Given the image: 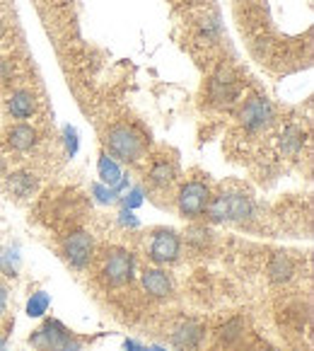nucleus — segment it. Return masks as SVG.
<instances>
[{"instance_id":"nucleus-30","label":"nucleus","mask_w":314,"mask_h":351,"mask_svg":"<svg viewBox=\"0 0 314 351\" xmlns=\"http://www.w3.org/2000/svg\"><path fill=\"white\" fill-rule=\"evenodd\" d=\"M261 351H276V349H261Z\"/></svg>"},{"instance_id":"nucleus-14","label":"nucleus","mask_w":314,"mask_h":351,"mask_svg":"<svg viewBox=\"0 0 314 351\" xmlns=\"http://www.w3.org/2000/svg\"><path fill=\"white\" fill-rule=\"evenodd\" d=\"M176 177V167L172 160L167 158H160V160H155L153 167H150V184L153 186H170Z\"/></svg>"},{"instance_id":"nucleus-12","label":"nucleus","mask_w":314,"mask_h":351,"mask_svg":"<svg viewBox=\"0 0 314 351\" xmlns=\"http://www.w3.org/2000/svg\"><path fill=\"white\" fill-rule=\"evenodd\" d=\"M143 286L155 298H167L172 293V281L162 269H145L143 271Z\"/></svg>"},{"instance_id":"nucleus-10","label":"nucleus","mask_w":314,"mask_h":351,"mask_svg":"<svg viewBox=\"0 0 314 351\" xmlns=\"http://www.w3.org/2000/svg\"><path fill=\"white\" fill-rule=\"evenodd\" d=\"M5 107L12 119H29L31 114L36 112V97L29 90H15V93H10V97H8Z\"/></svg>"},{"instance_id":"nucleus-20","label":"nucleus","mask_w":314,"mask_h":351,"mask_svg":"<svg viewBox=\"0 0 314 351\" xmlns=\"http://www.w3.org/2000/svg\"><path fill=\"white\" fill-rule=\"evenodd\" d=\"M0 267H3V271H5L8 276H15L17 274V267H20V254H12L10 259V252H3L0 254Z\"/></svg>"},{"instance_id":"nucleus-23","label":"nucleus","mask_w":314,"mask_h":351,"mask_svg":"<svg viewBox=\"0 0 314 351\" xmlns=\"http://www.w3.org/2000/svg\"><path fill=\"white\" fill-rule=\"evenodd\" d=\"M5 303H8V289L3 286V281H0V317L5 313Z\"/></svg>"},{"instance_id":"nucleus-11","label":"nucleus","mask_w":314,"mask_h":351,"mask_svg":"<svg viewBox=\"0 0 314 351\" xmlns=\"http://www.w3.org/2000/svg\"><path fill=\"white\" fill-rule=\"evenodd\" d=\"M36 138H39V134H36V129L29 124H15V126H10L5 134V143L10 145L12 150H17V153L31 150L36 145Z\"/></svg>"},{"instance_id":"nucleus-24","label":"nucleus","mask_w":314,"mask_h":351,"mask_svg":"<svg viewBox=\"0 0 314 351\" xmlns=\"http://www.w3.org/2000/svg\"><path fill=\"white\" fill-rule=\"evenodd\" d=\"M121 221L129 223V226H138V221H135L133 213H131V211H124V213H121Z\"/></svg>"},{"instance_id":"nucleus-2","label":"nucleus","mask_w":314,"mask_h":351,"mask_svg":"<svg viewBox=\"0 0 314 351\" xmlns=\"http://www.w3.org/2000/svg\"><path fill=\"white\" fill-rule=\"evenodd\" d=\"M104 143H107L109 153H114L121 160H140L148 150V138H145L140 131H135L129 124H114L107 129L104 136Z\"/></svg>"},{"instance_id":"nucleus-1","label":"nucleus","mask_w":314,"mask_h":351,"mask_svg":"<svg viewBox=\"0 0 314 351\" xmlns=\"http://www.w3.org/2000/svg\"><path fill=\"white\" fill-rule=\"evenodd\" d=\"M203 213L213 223H222V221L244 223L252 218L254 202L249 194H242V191H227V194H218V197L208 199V206Z\"/></svg>"},{"instance_id":"nucleus-15","label":"nucleus","mask_w":314,"mask_h":351,"mask_svg":"<svg viewBox=\"0 0 314 351\" xmlns=\"http://www.w3.org/2000/svg\"><path fill=\"white\" fill-rule=\"evenodd\" d=\"M302 143H304V134H302V129L295 124L285 126L283 134H280V138H278L280 153H285V155H298L300 150H302Z\"/></svg>"},{"instance_id":"nucleus-3","label":"nucleus","mask_w":314,"mask_h":351,"mask_svg":"<svg viewBox=\"0 0 314 351\" xmlns=\"http://www.w3.org/2000/svg\"><path fill=\"white\" fill-rule=\"evenodd\" d=\"M29 341L36 351H80L83 349V341L77 339L75 335H70L58 320L44 322V325L29 337Z\"/></svg>"},{"instance_id":"nucleus-26","label":"nucleus","mask_w":314,"mask_h":351,"mask_svg":"<svg viewBox=\"0 0 314 351\" xmlns=\"http://www.w3.org/2000/svg\"><path fill=\"white\" fill-rule=\"evenodd\" d=\"M126 351H148V349H143V346H138L135 341H126Z\"/></svg>"},{"instance_id":"nucleus-29","label":"nucleus","mask_w":314,"mask_h":351,"mask_svg":"<svg viewBox=\"0 0 314 351\" xmlns=\"http://www.w3.org/2000/svg\"><path fill=\"white\" fill-rule=\"evenodd\" d=\"M0 170H3V158H0Z\"/></svg>"},{"instance_id":"nucleus-25","label":"nucleus","mask_w":314,"mask_h":351,"mask_svg":"<svg viewBox=\"0 0 314 351\" xmlns=\"http://www.w3.org/2000/svg\"><path fill=\"white\" fill-rule=\"evenodd\" d=\"M140 202H143V197H140V191L135 189L133 194H131V202H126V204H129V206H138Z\"/></svg>"},{"instance_id":"nucleus-17","label":"nucleus","mask_w":314,"mask_h":351,"mask_svg":"<svg viewBox=\"0 0 314 351\" xmlns=\"http://www.w3.org/2000/svg\"><path fill=\"white\" fill-rule=\"evenodd\" d=\"M99 177H102L104 184H109L114 189V186L121 182V177L124 175H121V167L116 165L109 155H102V158H99Z\"/></svg>"},{"instance_id":"nucleus-6","label":"nucleus","mask_w":314,"mask_h":351,"mask_svg":"<svg viewBox=\"0 0 314 351\" xmlns=\"http://www.w3.org/2000/svg\"><path fill=\"white\" fill-rule=\"evenodd\" d=\"M63 254H66L68 264H70L73 269H85L92 262V254H94L92 235L85 230L70 232V235L63 240Z\"/></svg>"},{"instance_id":"nucleus-22","label":"nucleus","mask_w":314,"mask_h":351,"mask_svg":"<svg viewBox=\"0 0 314 351\" xmlns=\"http://www.w3.org/2000/svg\"><path fill=\"white\" fill-rule=\"evenodd\" d=\"M10 75H12V66L8 61H3V58H0V83H5Z\"/></svg>"},{"instance_id":"nucleus-8","label":"nucleus","mask_w":314,"mask_h":351,"mask_svg":"<svg viewBox=\"0 0 314 351\" xmlns=\"http://www.w3.org/2000/svg\"><path fill=\"white\" fill-rule=\"evenodd\" d=\"M239 97L237 77L232 75L230 68H220L211 80V99L215 107H230Z\"/></svg>"},{"instance_id":"nucleus-27","label":"nucleus","mask_w":314,"mask_h":351,"mask_svg":"<svg viewBox=\"0 0 314 351\" xmlns=\"http://www.w3.org/2000/svg\"><path fill=\"white\" fill-rule=\"evenodd\" d=\"M0 351H8V349H5V344H3V341H0Z\"/></svg>"},{"instance_id":"nucleus-21","label":"nucleus","mask_w":314,"mask_h":351,"mask_svg":"<svg viewBox=\"0 0 314 351\" xmlns=\"http://www.w3.org/2000/svg\"><path fill=\"white\" fill-rule=\"evenodd\" d=\"M94 194L99 197V202H104V204H109V202H114V189H104V186H94Z\"/></svg>"},{"instance_id":"nucleus-9","label":"nucleus","mask_w":314,"mask_h":351,"mask_svg":"<svg viewBox=\"0 0 314 351\" xmlns=\"http://www.w3.org/2000/svg\"><path fill=\"white\" fill-rule=\"evenodd\" d=\"M179 250H181V240L174 230H155L153 235V243H150V257L153 262L157 264H167V262H174L179 257Z\"/></svg>"},{"instance_id":"nucleus-18","label":"nucleus","mask_w":314,"mask_h":351,"mask_svg":"<svg viewBox=\"0 0 314 351\" xmlns=\"http://www.w3.org/2000/svg\"><path fill=\"white\" fill-rule=\"evenodd\" d=\"M8 184H10V189L15 191L17 197H29L31 189L36 186V182L34 175H29V172H17V175H10Z\"/></svg>"},{"instance_id":"nucleus-7","label":"nucleus","mask_w":314,"mask_h":351,"mask_svg":"<svg viewBox=\"0 0 314 351\" xmlns=\"http://www.w3.org/2000/svg\"><path fill=\"white\" fill-rule=\"evenodd\" d=\"M102 276L109 286H121L131 281V276H133V254L126 252V250H114L104 262Z\"/></svg>"},{"instance_id":"nucleus-13","label":"nucleus","mask_w":314,"mask_h":351,"mask_svg":"<svg viewBox=\"0 0 314 351\" xmlns=\"http://www.w3.org/2000/svg\"><path fill=\"white\" fill-rule=\"evenodd\" d=\"M203 337V327L198 322H184V325L176 327V332L172 335V341H174L179 349H194Z\"/></svg>"},{"instance_id":"nucleus-28","label":"nucleus","mask_w":314,"mask_h":351,"mask_svg":"<svg viewBox=\"0 0 314 351\" xmlns=\"http://www.w3.org/2000/svg\"><path fill=\"white\" fill-rule=\"evenodd\" d=\"M150 351H162V349H157V346H153V349H150Z\"/></svg>"},{"instance_id":"nucleus-4","label":"nucleus","mask_w":314,"mask_h":351,"mask_svg":"<svg viewBox=\"0 0 314 351\" xmlns=\"http://www.w3.org/2000/svg\"><path fill=\"white\" fill-rule=\"evenodd\" d=\"M276 119V109L268 102L266 97H252L242 104L239 109V124L244 126L252 134H259V131H266L268 126Z\"/></svg>"},{"instance_id":"nucleus-19","label":"nucleus","mask_w":314,"mask_h":351,"mask_svg":"<svg viewBox=\"0 0 314 351\" xmlns=\"http://www.w3.org/2000/svg\"><path fill=\"white\" fill-rule=\"evenodd\" d=\"M49 293H44V291H36V293H31V298H29V303H27V315L29 317H39V315H44L49 310Z\"/></svg>"},{"instance_id":"nucleus-5","label":"nucleus","mask_w":314,"mask_h":351,"mask_svg":"<svg viewBox=\"0 0 314 351\" xmlns=\"http://www.w3.org/2000/svg\"><path fill=\"white\" fill-rule=\"evenodd\" d=\"M208 199H211V191L203 182L194 180L186 182L181 186L179 197H176V204H179V213L184 218H198L208 206Z\"/></svg>"},{"instance_id":"nucleus-16","label":"nucleus","mask_w":314,"mask_h":351,"mask_svg":"<svg viewBox=\"0 0 314 351\" xmlns=\"http://www.w3.org/2000/svg\"><path fill=\"white\" fill-rule=\"evenodd\" d=\"M268 274H271V281H276V284H285L293 276V262L285 254H276L271 259V264H268Z\"/></svg>"}]
</instances>
